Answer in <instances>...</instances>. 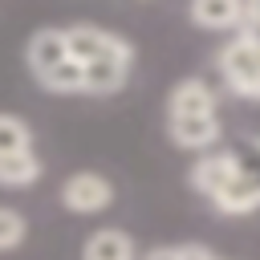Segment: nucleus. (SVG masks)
Here are the masks:
<instances>
[{"label": "nucleus", "instance_id": "9b49d317", "mask_svg": "<svg viewBox=\"0 0 260 260\" xmlns=\"http://www.w3.org/2000/svg\"><path fill=\"white\" fill-rule=\"evenodd\" d=\"M41 171H45V162L37 158V150L0 158V187H32L41 179Z\"/></svg>", "mask_w": 260, "mask_h": 260}, {"label": "nucleus", "instance_id": "6e6552de", "mask_svg": "<svg viewBox=\"0 0 260 260\" xmlns=\"http://www.w3.org/2000/svg\"><path fill=\"white\" fill-rule=\"evenodd\" d=\"M81 260H138L134 236L122 228H98L85 244H81Z\"/></svg>", "mask_w": 260, "mask_h": 260}, {"label": "nucleus", "instance_id": "ddd939ff", "mask_svg": "<svg viewBox=\"0 0 260 260\" xmlns=\"http://www.w3.org/2000/svg\"><path fill=\"white\" fill-rule=\"evenodd\" d=\"M24 236H28V219H24L16 207H0V252L20 248Z\"/></svg>", "mask_w": 260, "mask_h": 260}, {"label": "nucleus", "instance_id": "0eeeda50", "mask_svg": "<svg viewBox=\"0 0 260 260\" xmlns=\"http://www.w3.org/2000/svg\"><path fill=\"white\" fill-rule=\"evenodd\" d=\"M167 130H171V142L183 146V150H215V142L223 138V126H219V114H203V118H167Z\"/></svg>", "mask_w": 260, "mask_h": 260}, {"label": "nucleus", "instance_id": "1a4fd4ad", "mask_svg": "<svg viewBox=\"0 0 260 260\" xmlns=\"http://www.w3.org/2000/svg\"><path fill=\"white\" fill-rule=\"evenodd\" d=\"M187 16L203 32H236L240 16H244V4H236V0H199V4H191Z\"/></svg>", "mask_w": 260, "mask_h": 260}, {"label": "nucleus", "instance_id": "f257e3e1", "mask_svg": "<svg viewBox=\"0 0 260 260\" xmlns=\"http://www.w3.org/2000/svg\"><path fill=\"white\" fill-rule=\"evenodd\" d=\"M24 61L32 77L53 93H85V73L69 53L65 28H37L24 45Z\"/></svg>", "mask_w": 260, "mask_h": 260}, {"label": "nucleus", "instance_id": "20e7f679", "mask_svg": "<svg viewBox=\"0 0 260 260\" xmlns=\"http://www.w3.org/2000/svg\"><path fill=\"white\" fill-rule=\"evenodd\" d=\"M61 203L73 215H98L114 203V183L98 171H73L61 183Z\"/></svg>", "mask_w": 260, "mask_h": 260}, {"label": "nucleus", "instance_id": "7ed1b4c3", "mask_svg": "<svg viewBox=\"0 0 260 260\" xmlns=\"http://www.w3.org/2000/svg\"><path fill=\"white\" fill-rule=\"evenodd\" d=\"M219 77H223V85L232 93L252 98L256 93V81H260V41L232 37L219 49Z\"/></svg>", "mask_w": 260, "mask_h": 260}, {"label": "nucleus", "instance_id": "dca6fc26", "mask_svg": "<svg viewBox=\"0 0 260 260\" xmlns=\"http://www.w3.org/2000/svg\"><path fill=\"white\" fill-rule=\"evenodd\" d=\"M215 260H219V256H215Z\"/></svg>", "mask_w": 260, "mask_h": 260}, {"label": "nucleus", "instance_id": "f03ea898", "mask_svg": "<svg viewBox=\"0 0 260 260\" xmlns=\"http://www.w3.org/2000/svg\"><path fill=\"white\" fill-rule=\"evenodd\" d=\"M69 37V53L77 65H93V61H134V45L102 24H69L65 28Z\"/></svg>", "mask_w": 260, "mask_h": 260}, {"label": "nucleus", "instance_id": "9d476101", "mask_svg": "<svg viewBox=\"0 0 260 260\" xmlns=\"http://www.w3.org/2000/svg\"><path fill=\"white\" fill-rule=\"evenodd\" d=\"M228 154L236 162V179L260 195V134H240L236 142H228Z\"/></svg>", "mask_w": 260, "mask_h": 260}, {"label": "nucleus", "instance_id": "f8f14e48", "mask_svg": "<svg viewBox=\"0 0 260 260\" xmlns=\"http://www.w3.org/2000/svg\"><path fill=\"white\" fill-rule=\"evenodd\" d=\"M32 150V130L24 118L16 114H0V158H12V154H28Z\"/></svg>", "mask_w": 260, "mask_h": 260}, {"label": "nucleus", "instance_id": "423d86ee", "mask_svg": "<svg viewBox=\"0 0 260 260\" xmlns=\"http://www.w3.org/2000/svg\"><path fill=\"white\" fill-rule=\"evenodd\" d=\"M203 114H215V89L203 77L175 81L167 98V118H203Z\"/></svg>", "mask_w": 260, "mask_h": 260}, {"label": "nucleus", "instance_id": "4468645a", "mask_svg": "<svg viewBox=\"0 0 260 260\" xmlns=\"http://www.w3.org/2000/svg\"><path fill=\"white\" fill-rule=\"evenodd\" d=\"M138 260H215V256L199 244H162V248H150Z\"/></svg>", "mask_w": 260, "mask_h": 260}, {"label": "nucleus", "instance_id": "39448f33", "mask_svg": "<svg viewBox=\"0 0 260 260\" xmlns=\"http://www.w3.org/2000/svg\"><path fill=\"white\" fill-rule=\"evenodd\" d=\"M191 187L203 195V199H219L232 183H236V162H232V154H228V146L223 150H207V154H199L195 162H191Z\"/></svg>", "mask_w": 260, "mask_h": 260}, {"label": "nucleus", "instance_id": "2eb2a0df", "mask_svg": "<svg viewBox=\"0 0 260 260\" xmlns=\"http://www.w3.org/2000/svg\"><path fill=\"white\" fill-rule=\"evenodd\" d=\"M252 102H260V81H256V93H252Z\"/></svg>", "mask_w": 260, "mask_h": 260}]
</instances>
